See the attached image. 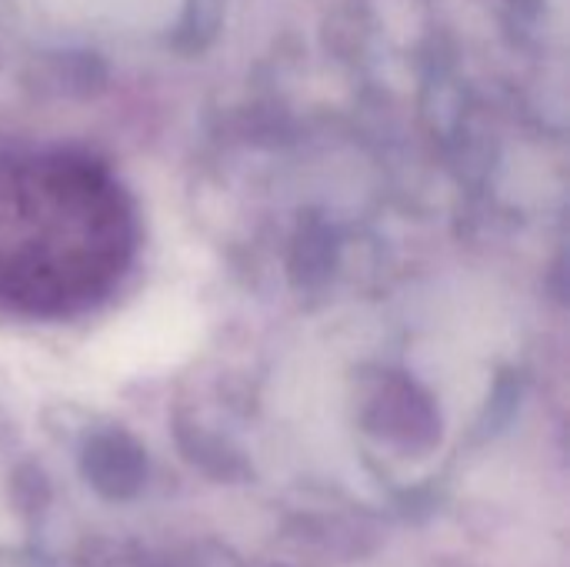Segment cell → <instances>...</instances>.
<instances>
[{"mask_svg": "<svg viewBox=\"0 0 570 567\" xmlns=\"http://www.w3.org/2000/svg\"><path fill=\"white\" fill-rule=\"evenodd\" d=\"M137 247L127 190L90 157L0 154V304L67 317L104 301Z\"/></svg>", "mask_w": 570, "mask_h": 567, "instance_id": "6da1fadb", "label": "cell"}, {"mask_svg": "<svg viewBox=\"0 0 570 567\" xmlns=\"http://www.w3.org/2000/svg\"><path fill=\"white\" fill-rule=\"evenodd\" d=\"M87 478L94 481L97 491H104L107 498H130L140 485H144V454L124 441V438H104L94 441L87 451Z\"/></svg>", "mask_w": 570, "mask_h": 567, "instance_id": "7a4b0ae2", "label": "cell"}]
</instances>
